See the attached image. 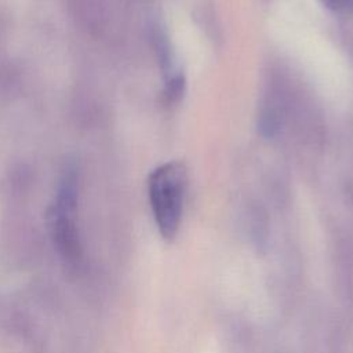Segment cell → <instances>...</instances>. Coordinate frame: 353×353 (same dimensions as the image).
<instances>
[{"label":"cell","instance_id":"obj_1","mask_svg":"<svg viewBox=\"0 0 353 353\" xmlns=\"http://www.w3.org/2000/svg\"><path fill=\"white\" fill-rule=\"evenodd\" d=\"M186 171L182 163L172 161L157 167L149 176V200L160 234L172 240L182 215Z\"/></svg>","mask_w":353,"mask_h":353},{"label":"cell","instance_id":"obj_2","mask_svg":"<svg viewBox=\"0 0 353 353\" xmlns=\"http://www.w3.org/2000/svg\"><path fill=\"white\" fill-rule=\"evenodd\" d=\"M77 205V178L68 172L48 211V226L54 244L65 261L76 263L81 255L79 232L74 221Z\"/></svg>","mask_w":353,"mask_h":353},{"label":"cell","instance_id":"obj_3","mask_svg":"<svg viewBox=\"0 0 353 353\" xmlns=\"http://www.w3.org/2000/svg\"><path fill=\"white\" fill-rule=\"evenodd\" d=\"M323 3L336 12H347L353 7V0H323Z\"/></svg>","mask_w":353,"mask_h":353}]
</instances>
